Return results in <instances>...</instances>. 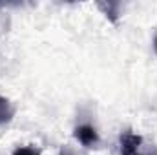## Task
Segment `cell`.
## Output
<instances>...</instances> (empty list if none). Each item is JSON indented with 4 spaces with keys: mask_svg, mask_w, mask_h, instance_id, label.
<instances>
[{
    "mask_svg": "<svg viewBox=\"0 0 157 155\" xmlns=\"http://www.w3.org/2000/svg\"><path fill=\"white\" fill-rule=\"evenodd\" d=\"M119 153L121 155H157V146L146 141L141 133L133 130H124L119 135Z\"/></svg>",
    "mask_w": 157,
    "mask_h": 155,
    "instance_id": "6da1fadb",
    "label": "cell"
},
{
    "mask_svg": "<svg viewBox=\"0 0 157 155\" xmlns=\"http://www.w3.org/2000/svg\"><path fill=\"white\" fill-rule=\"evenodd\" d=\"M11 155H40V152L33 146H18Z\"/></svg>",
    "mask_w": 157,
    "mask_h": 155,
    "instance_id": "277c9868",
    "label": "cell"
},
{
    "mask_svg": "<svg viewBox=\"0 0 157 155\" xmlns=\"http://www.w3.org/2000/svg\"><path fill=\"white\" fill-rule=\"evenodd\" d=\"M152 47H154V55L157 59V29L154 31V37H152Z\"/></svg>",
    "mask_w": 157,
    "mask_h": 155,
    "instance_id": "5b68a950",
    "label": "cell"
},
{
    "mask_svg": "<svg viewBox=\"0 0 157 155\" xmlns=\"http://www.w3.org/2000/svg\"><path fill=\"white\" fill-rule=\"evenodd\" d=\"M17 115V106H15V102L9 99V97H6L4 93H0V128H4V126H7L13 119Z\"/></svg>",
    "mask_w": 157,
    "mask_h": 155,
    "instance_id": "3957f363",
    "label": "cell"
},
{
    "mask_svg": "<svg viewBox=\"0 0 157 155\" xmlns=\"http://www.w3.org/2000/svg\"><path fill=\"white\" fill-rule=\"evenodd\" d=\"M73 139L80 146L88 150H95L101 146V133L91 122H78L73 128Z\"/></svg>",
    "mask_w": 157,
    "mask_h": 155,
    "instance_id": "7a4b0ae2",
    "label": "cell"
}]
</instances>
